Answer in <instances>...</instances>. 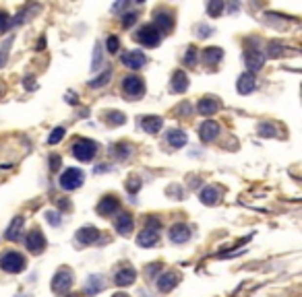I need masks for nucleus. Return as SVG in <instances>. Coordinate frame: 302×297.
Wrapping results in <instances>:
<instances>
[{"label":"nucleus","instance_id":"nucleus-1","mask_svg":"<svg viewBox=\"0 0 302 297\" xmlns=\"http://www.w3.org/2000/svg\"><path fill=\"white\" fill-rule=\"evenodd\" d=\"M0 268L11 275L23 273V270L27 268V258L19 254V252H4V254L0 256Z\"/></svg>","mask_w":302,"mask_h":297},{"label":"nucleus","instance_id":"nucleus-2","mask_svg":"<svg viewBox=\"0 0 302 297\" xmlns=\"http://www.w3.org/2000/svg\"><path fill=\"white\" fill-rule=\"evenodd\" d=\"M135 39L139 43H143L145 48H158L160 41H161V33L149 23V25H143V27L135 33Z\"/></svg>","mask_w":302,"mask_h":297},{"label":"nucleus","instance_id":"nucleus-3","mask_svg":"<svg viewBox=\"0 0 302 297\" xmlns=\"http://www.w3.org/2000/svg\"><path fill=\"white\" fill-rule=\"evenodd\" d=\"M96 153H98V145L89 141V138H79V141L73 145V155L79 161H91L93 157H96Z\"/></svg>","mask_w":302,"mask_h":297},{"label":"nucleus","instance_id":"nucleus-4","mask_svg":"<svg viewBox=\"0 0 302 297\" xmlns=\"http://www.w3.org/2000/svg\"><path fill=\"white\" fill-rule=\"evenodd\" d=\"M83 180H85L83 171L79 167H71L60 176V188L62 190H77V188H81Z\"/></svg>","mask_w":302,"mask_h":297},{"label":"nucleus","instance_id":"nucleus-5","mask_svg":"<svg viewBox=\"0 0 302 297\" xmlns=\"http://www.w3.org/2000/svg\"><path fill=\"white\" fill-rule=\"evenodd\" d=\"M73 270L68 268H60L58 273L54 275V278H52V291L56 293H66L68 289L73 287Z\"/></svg>","mask_w":302,"mask_h":297},{"label":"nucleus","instance_id":"nucleus-6","mask_svg":"<svg viewBox=\"0 0 302 297\" xmlns=\"http://www.w3.org/2000/svg\"><path fill=\"white\" fill-rule=\"evenodd\" d=\"M122 91L128 95V97H133V99L141 97V95L145 93V81L141 76H137V74L126 76L122 81Z\"/></svg>","mask_w":302,"mask_h":297},{"label":"nucleus","instance_id":"nucleus-7","mask_svg":"<svg viewBox=\"0 0 302 297\" xmlns=\"http://www.w3.org/2000/svg\"><path fill=\"white\" fill-rule=\"evenodd\" d=\"M120 60H122V64L126 68H131V71H139V68H143L145 64H147V56H145L141 50L124 52V54L120 56Z\"/></svg>","mask_w":302,"mask_h":297},{"label":"nucleus","instance_id":"nucleus-8","mask_svg":"<svg viewBox=\"0 0 302 297\" xmlns=\"http://www.w3.org/2000/svg\"><path fill=\"white\" fill-rule=\"evenodd\" d=\"M25 246H27V250L31 252V254H41V252L46 250V238L44 233H41L40 229H33L27 233V240H25Z\"/></svg>","mask_w":302,"mask_h":297},{"label":"nucleus","instance_id":"nucleus-9","mask_svg":"<svg viewBox=\"0 0 302 297\" xmlns=\"http://www.w3.org/2000/svg\"><path fill=\"white\" fill-rule=\"evenodd\" d=\"M168 238L172 243H186L188 240H191V227H188L186 223H176L170 227L168 231Z\"/></svg>","mask_w":302,"mask_h":297},{"label":"nucleus","instance_id":"nucleus-10","mask_svg":"<svg viewBox=\"0 0 302 297\" xmlns=\"http://www.w3.org/2000/svg\"><path fill=\"white\" fill-rule=\"evenodd\" d=\"M218 134H220V124H218V122L207 120V122H203V124L199 126V136H201L203 143L215 141V138H218Z\"/></svg>","mask_w":302,"mask_h":297},{"label":"nucleus","instance_id":"nucleus-11","mask_svg":"<svg viewBox=\"0 0 302 297\" xmlns=\"http://www.w3.org/2000/svg\"><path fill=\"white\" fill-rule=\"evenodd\" d=\"M100 240V231L93 225H85L77 231V241L83 243V246H89V243H96Z\"/></svg>","mask_w":302,"mask_h":297},{"label":"nucleus","instance_id":"nucleus-12","mask_svg":"<svg viewBox=\"0 0 302 297\" xmlns=\"http://www.w3.org/2000/svg\"><path fill=\"white\" fill-rule=\"evenodd\" d=\"M151 25L163 36V31H170L172 27H174V19H172V15L166 13V11H158V13H155V19H153Z\"/></svg>","mask_w":302,"mask_h":297},{"label":"nucleus","instance_id":"nucleus-13","mask_svg":"<svg viewBox=\"0 0 302 297\" xmlns=\"http://www.w3.org/2000/svg\"><path fill=\"white\" fill-rule=\"evenodd\" d=\"M118 208H120L118 198H116V196H106V198H101V200H100V204H98V213H100L101 217H110V215H116V213H118Z\"/></svg>","mask_w":302,"mask_h":297},{"label":"nucleus","instance_id":"nucleus-14","mask_svg":"<svg viewBox=\"0 0 302 297\" xmlns=\"http://www.w3.org/2000/svg\"><path fill=\"white\" fill-rule=\"evenodd\" d=\"M236 89L240 95H248L257 89V81H255V74L253 73H244L238 76V83H236Z\"/></svg>","mask_w":302,"mask_h":297},{"label":"nucleus","instance_id":"nucleus-15","mask_svg":"<svg viewBox=\"0 0 302 297\" xmlns=\"http://www.w3.org/2000/svg\"><path fill=\"white\" fill-rule=\"evenodd\" d=\"M244 60H246L248 71H259V68H263V64H265V54L259 50H248L244 54Z\"/></svg>","mask_w":302,"mask_h":297},{"label":"nucleus","instance_id":"nucleus-16","mask_svg":"<svg viewBox=\"0 0 302 297\" xmlns=\"http://www.w3.org/2000/svg\"><path fill=\"white\" fill-rule=\"evenodd\" d=\"M178 281H180V275L178 273H163L158 278V289L163 291V293H168V291H172L178 285Z\"/></svg>","mask_w":302,"mask_h":297},{"label":"nucleus","instance_id":"nucleus-17","mask_svg":"<svg viewBox=\"0 0 302 297\" xmlns=\"http://www.w3.org/2000/svg\"><path fill=\"white\" fill-rule=\"evenodd\" d=\"M188 87V76L184 71H176L172 74V81H170V91L172 93H184Z\"/></svg>","mask_w":302,"mask_h":297},{"label":"nucleus","instance_id":"nucleus-18","mask_svg":"<svg viewBox=\"0 0 302 297\" xmlns=\"http://www.w3.org/2000/svg\"><path fill=\"white\" fill-rule=\"evenodd\" d=\"M158 240H160V233L155 229H149V227L137 235V243H139L141 248H153L155 243H158Z\"/></svg>","mask_w":302,"mask_h":297},{"label":"nucleus","instance_id":"nucleus-19","mask_svg":"<svg viewBox=\"0 0 302 297\" xmlns=\"http://www.w3.org/2000/svg\"><path fill=\"white\" fill-rule=\"evenodd\" d=\"M135 278H137L135 268L124 266V268H120L118 273H116L114 281H116V285H120V287H128V285H133V283H135Z\"/></svg>","mask_w":302,"mask_h":297},{"label":"nucleus","instance_id":"nucleus-20","mask_svg":"<svg viewBox=\"0 0 302 297\" xmlns=\"http://www.w3.org/2000/svg\"><path fill=\"white\" fill-rule=\"evenodd\" d=\"M23 217H15V219L11 221V225H8V229L4 233V238L8 241H17V240H21V229H23Z\"/></svg>","mask_w":302,"mask_h":297},{"label":"nucleus","instance_id":"nucleus-21","mask_svg":"<svg viewBox=\"0 0 302 297\" xmlns=\"http://www.w3.org/2000/svg\"><path fill=\"white\" fill-rule=\"evenodd\" d=\"M197 110H199L201 116H213V113L220 110V101L213 97H203L199 101V106H197Z\"/></svg>","mask_w":302,"mask_h":297},{"label":"nucleus","instance_id":"nucleus-22","mask_svg":"<svg viewBox=\"0 0 302 297\" xmlns=\"http://www.w3.org/2000/svg\"><path fill=\"white\" fill-rule=\"evenodd\" d=\"M141 126L145 132H149V134H155V132H160L161 126H163V120L160 116H145L141 120Z\"/></svg>","mask_w":302,"mask_h":297},{"label":"nucleus","instance_id":"nucleus-23","mask_svg":"<svg viewBox=\"0 0 302 297\" xmlns=\"http://www.w3.org/2000/svg\"><path fill=\"white\" fill-rule=\"evenodd\" d=\"M133 225H135V221H133V217L128 215V213H120L118 215V219H116V231L118 233L128 235V233L133 231Z\"/></svg>","mask_w":302,"mask_h":297},{"label":"nucleus","instance_id":"nucleus-24","mask_svg":"<svg viewBox=\"0 0 302 297\" xmlns=\"http://www.w3.org/2000/svg\"><path fill=\"white\" fill-rule=\"evenodd\" d=\"M103 287H106V283H103V277L101 275H91L87 278V283H85V291H87V295H96L100 293Z\"/></svg>","mask_w":302,"mask_h":297},{"label":"nucleus","instance_id":"nucleus-25","mask_svg":"<svg viewBox=\"0 0 302 297\" xmlns=\"http://www.w3.org/2000/svg\"><path fill=\"white\" fill-rule=\"evenodd\" d=\"M201 58H203L205 64H218L220 60L223 58V50L221 48H205Z\"/></svg>","mask_w":302,"mask_h":297},{"label":"nucleus","instance_id":"nucleus-26","mask_svg":"<svg viewBox=\"0 0 302 297\" xmlns=\"http://www.w3.org/2000/svg\"><path fill=\"white\" fill-rule=\"evenodd\" d=\"M168 143H170V147H174V148H180V147H184L186 145V141H188V136H186V132H182V130H170L168 132Z\"/></svg>","mask_w":302,"mask_h":297},{"label":"nucleus","instance_id":"nucleus-27","mask_svg":"<svg viewBox=\"0 0 302 297\" xmlns=\"http://www.w3.org/2000/svg\"><path fill=\"white\" fill-rule=\"evenodd\" d=\"M199 200L203 204H215L220 200V192L215 190V188H211V186H207V188H203L201 192H199Z\"/></svg>","mask_w":302,"mask_h":297},{"label":"nucleus","instance_id":"nucleus-28","mask_svg":"<svg viewBox=\"0 0 302 297\" xmlns=\"http://www.w3.org/2000/svg\"><path fill=\"white\" fill-rule=\"evenodd\" d=\"M223 11V2L221 0H211L209 4H207V15L209 17H220Z\"/></svg>","mask_w":302,"mask_h":297},{"label":"nucleus","instance_id":"nucleus-29","mask_svg":"<svg viewBox=\"0 0 302 297\" xmlns=\"http://www.w3.org/2000/svg\"><path fill=\"white\" fill-rule=\"evenodd\" d=\"M197 60H199L197 48H195V46H188V48H186V54H184V64H186V66H195Z\"/></svg>","mask_w":302,"mask_h":297},{"label":"nucleus","instance_id":"nucleus-30","mask_svg":"<svg viewBox=\"0 0 302 297\" xmlns=\"http://www.w3.org/2000/svg\"><path fill=\"white\" fill-rule=\"evenodd\" d=\"M106 120H108V124H112V126H118V124H124V113L122 111H110L108 116H106Z\"/></svg>","mask_w":302,"mask_h":297},{"label":"nucleus","instance_id":"nucleus-31","mask_svg":"<svg viewBox=\"0 0 302 297\" xmlns=\"http://www.w3.org/2000/svg\"><path fill=\"white\" fill-rule=\"evenodd\" d=\"M64 132H66L64 128H54L50 132V136H48V145H58L64 138Z\"/></svg>","mask_w":302,"mask_h":297},{"label":"nucleus","instance_id":"nucleus-32","mask_svg":"<svg viewBox=\"0 0 302 297\" xmlns=\"http://www.w3.org/2000/svg\"><path fill=\"white\" fill-rule=\"evenodd\" d=\"M110 76H112V73L106 71V74H101L100 78H93V81H89V87H91V89H100V87H103V85L110 81Z\"/></svg>","mask_w":302,"mask_h":297},{"label":"nucleus","instance_id":"nucleus-33","mask_svg":"<svg viewBox=\"0 0 302 297\" xmlns=\"http://www.w3.org/2000/svg\"><path fill=\"white\" fill-rule=\"evenodd\" d=\"M106 48H108L110 54H118V50H120V41H118V37H116V36H110L108 41H106Z\"/></svg>","mask_w":302,"mask_h":297},{"label":"nucleus","instance_id":"nucleus-34","mask_svg":"<svg viewBox=\"0 0 302 297\" xmlns=\"http://www.w3.org/2000/svg\"><path fill=\"white\" fill-rule=\"evenodd\" d=\"M114 148H116L114 153L120 157V159H126V157L131 155V151H133V148H131V145H126V143H122V145H116Z\"/></svg>","mask_w":302,"mask_h":297},{"label":"nucleus","instance_id":"nucleus-35","mask_svg":"<svg viewBox=\"0 0 302 297\" xmlns=\"http://www.w3.org/2000/svg\"><path fill=\"white\" fill-rule=\"evenodd\" d=\"M101 66V43H96V52H93V62H91V68L93 71H98Z\"/></svg>","mask_w":302,"mask_h":297},{"label":"nucleus","instance_id":"nucleus-36","mask_svg":"<svg viewBox=\"0 0 302 297\" xmlns=\"http://www.w3.org/2000/svg\"><path fill=\"white\" fill-rule=\"evenodd\" d=\"M139 188H141V180H139V178H131V180L126 182V190L133 192V194H135V192L139 190Z\"/></svg>","mask_w":302,"mask_h":297},{"label":"nucleus","instance_id":"nucleus-37","mask_svg":"<svg viewBox=\"0 0 302 297\" xmlns=\"http://www.w3.org/2000/svg\"><path fill=\"white\" fill-rule=\"evenodd\" d=\"M46 219L50 225H60V213L58 211H48L46 213Z\"/></svg>","mask_w":302,"mask_h":297},{"label":"nucleus","instance_id":"nucleus-38","mask_svg":"<svg viewBox=\"0 0 302 297\" xmlns=\"http://www.w3.org/2000/svg\"><path fill=\"white\" fill-rule=\"evenodd\" d=\"M137 21V15L135 13H126V15H122V25L124 27H131V25Z\"/></svg>","mask_w":302,"mask_h":297},{"label":"nucleus","instance_id":"nucleus-39","mask_svg":"<svg viewBox=\"0 0 302 297\" xmlns=\"http://www.w3.org/2000/svg\"><path fill=\"white\" fill-rule=\"evenodd\" d=\"M259 132H261V136H273L275 134V128L273 126H267V124H261V126H259Z\"/></svg>","mask_w":302,"mask_h":297},{"label":"nucleus","instance_id":"nucleus-40","mask_svg":"<svg viewBox=\"0 0 302 297\" xmlns=\"http://www.w3.org/2000/svg\"><path fill=\"white\" fill-rule=\"evenodd\" d=\"M8 25H11V21H8V15L4 11H0V31H4Z\"/></svg>","mask_w":302,"mask_h":297},{"label":"nucleus","instance_id":"nucleus-41","mask_svg":"<svg viewBox=\"0 0 302 297\" xmlns=\"http://www.w3.org/2000/svg\"><path fill=\"white\" fill-rule=\"evenodd\" d=\"M50 167L54 169V171L60 169V157H58V155H52V157H50Z\"/></svg>","mask_w":302,"mask_h":297},{"label":"nucleus","instance_id":"nucleus-42","mask_svg":"<svg viewBox=\"0 0 302 297\" xmlns=\"http://www.w3.org/2000/svg\"><path fill=\"white\" fill-rule=\"evenodd\" d=\"M128 4L126 2H116L114 6H112V11H114V13H118V11H122V8H126Z\"/></svg>","mask_w":302,"mask_h":297},{"label":"nucleus","instance_id":"nucleus-43","mask_svg":"<svg viewBox=\"0 0 302 297\" xmlns=\"http://www.w3.org/2000/svg\"><path fill=\"white\" fill-rule=\"evenodd\" d=\"M199 31H201L199 37H209V36H211V33H209L211 29H209V27H199Z\"/></svg>","mask_w":302,"mask_h":297},{"label":"nucleus","instance_id":"nucleus-44","mask_svg":"<svg viewBox=\"0 0 302 297\" xmlns=\"http://www.w3.org/2000/svg\"><path fill=\"white\" fill-rule=\"evenodd\" d=\"M66 101L68 103H77V95L75 93H66Z\"/></svg>","mask_w":302,"mask_h":297},{"label":"nucleus","instance_id":"nucleus-45","mask_svg":"<svg viewBox=\"0 0 302 297\" xmlns=\"http://www.w3.org/2000/svg\"><path fill=\"white\" fill-rule=\"evenodd\" d=\"M25 87H27V89H33V78L31 76L25 78Z\"/></svg>","mask_w":302,"mask_h":297},{"label":"nucleus","instance_id":"nucleus-46","mask_svg":"<svg viewBox=\"0 0 302 297\" xmlns=\"http://www.w3.org/2000/svg\"><path fill=\"white\" fill-rule=\"evenodd\" d=\"M112 297H128V295H126V293H114Z\"/></svg>","mask_w":302,"mask_h":297}]
</instances>
